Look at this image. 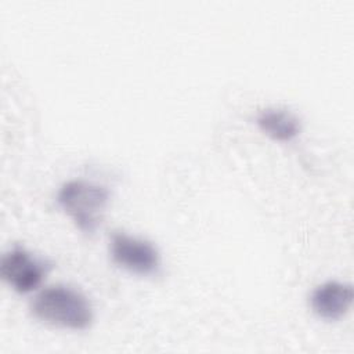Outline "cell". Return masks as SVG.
<instances>
[{
	"mask_svg": "<svg viewBox=\"0 0 354 354\" xmlns=\"http://www.w3.org/2000/svg\"><path fill=\"white\" fill-rule=\"evenodd\" d=\"M353 297L354 293L351 283L326 281L313 290L310 304L318 317L326 321H337L350 310Z\"/></svg>",
	"mask_w": 354,
	"mask_h": 354,
	"instance_id": "5b68a950",
	"label": "cell"
},
{
	"mask_svg": "<svg viewBox=\"0 0 354 354\" xmlns=\"http://www.w3.org/2000/svg\"><path fill=\"white\" fill-rule=\"evenodd\" d=\"M32 314L54 326L83 330L93 322V307L88 299L66 285H53L40 290L30 303Z\"/></svg>",
	"mask_w": 354,
	"mask_h": 354,
	"instance_id": "6da1fadb",
	"label": "cell"
},
{
	"mask_svg": "<svg viewBox=\"0 0 354 354\" xmlns=\"http://www.w3.org/2000/svg\"><path fill=\"white\" fill-rule=\"evenodd\" d=\"M260 130L278 141H292L301 130L300 119L283 108H264L256 116Z\"/></svg>",
	"mask_w": 354,
	"mask_h": 354,
	"instance_id": "8992f818",
	"label": "cell"
},
{
	"mask_svg": "<svg viewBox=\"0 0 354 354\" xmlns=\"http://www.w3.org/2000/svg\"><path fill=\"white\" fill-rule=\"evenodd\" d=\"M109 252L112 260L130 272L151 275L159 270V252L147 239L120 231L113 232L109 239Z\"/></svg>",
	"mask_w": 354,
	"mask_h": 354,
	"instance_id": "277c9868",
	"label": "cell"
},
{
	"mask_svg": "<svg viewBox=\"0 0 354 354\" xmlns=\"http://www.w3.org/2000/svg\"><path fill=\"white\" fill-rule=\"evenodd\" d=\"M57 202L83 232H94L109 202V191L86 180H69L57 194Z\"/></svg>",
	"mask_w": 354,
	"mask_h": 354,
	"instance_id": "7a4b0ae2",
	"label": "cell"
},
{
	"mask_svg": "<svg viewBox=\"0 0 354 354\" xmlns=\"http://www.w3.org/2000/svg\"><path fill=\"white\" fill-rule=\"evenodd\" d=\"M51 267V261L39 259L25 248L15 245L3 254L0 275L18 293H29L40 286Z\"/></svg>",
	"mask_w": 354,
	"mask_h": 354,
	"instance_id": "3957f363",
	"label": "cell"
}]
</instances>
